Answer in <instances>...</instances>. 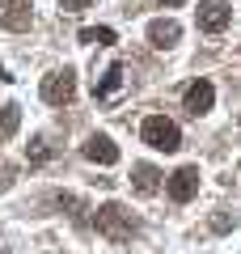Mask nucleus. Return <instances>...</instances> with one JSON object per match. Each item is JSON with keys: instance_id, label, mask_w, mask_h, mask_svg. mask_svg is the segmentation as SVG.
<instances>
[{"instance_id": "nucleus-1", "label": "nucleus", "mask_w": 241, "mask_h": 254, "mask_svg": "<svg viewBox=\"0 0 241 254\" xmlns=\"http://www.w3.org/2000/svg\"><path fill=\"white\" fill-rule=\"evenodd\" d=\"M93 225H98V233L106 237V242H115V246L131 242V237L140 233L135 216L123 208V203H102V208H98V216H93Z\"/></svg>"}, {"instance_id": "nucleus-2", "label": "nucleus", "mask_w": 241, "mask_h": 254, "mask_svg": "<svg viewBox=\"0 0 241 254\" xmlns=\"http://www.w3.org/2000/svg\"><path fill=\"white\" fill-rule=\"evenodd\" d=\"M140 140H144L148 148H157V153H178V148H182L178 123H174V119H165V115H148V119H144Z\"/></svg>"}, {"instance_id": "nucleus-3", "label": "nucleus", "mask_w": 241, "mask_h": 254, "mask_svg": "<svg viewBox=\"0 0 241 254\" xmlns=\"http://www.w3.org/2000/svg\"><path fill=\"white\" fill-rule=\"evenodd\" d=\"M72 98H76V72H72V68H60V72L43 76V102H51V106H68Z\"/></svg>"}, {"instance_id": "nucleus-4", "label": "nucleus", "mask_w": 241, "mask_h": 254, "mask_svg": "<svg viewBox=\"0 0 241 254\" xmlns=\"http://www.w3.org/2000/svg\"><path fill=\"white\" fill-rule=\"evenodd\" d=\"M199 195V170L195 165H182V170L170 174V199L174 203H190Z\"/></svg>"}, {"instance_id": "nucleus-5", "label": "nucleus", "mask_w": 241, "mask_h": 254, "mask_svg": "<svg viewBox=\"0 0 241 254\" xmlns=\"http://www.w3.org/2000/svg\"><path fill=\"white\" fill-rule=\"evenodd\" d=\"M229 21H233V9L224 0H203V4H199V30H203V34H220Z\"/></svg>"}, {"instance_id": "nucleus-6", "label": "nucleus", "mask_w": 241, "mask_h": 254, "mask_svg": "<svg viewBox=\"0 0 241 254\" xmlns=\"http://www.w3.org/2000/svg\"><path fill=\"white\" fill-rule=\"evenodd\" d=\"M34 13H30V0H0V26L4 30H30Z\"/></svg>"}, {"instance_id": "nucleus-7", "label": "nucleus", "mask_w": 241, "mask_h": 254, "mask_svg": "<svg viewBox=\"0 0 241 254\" xmlns=\"http://www.w3.org/2000/svg\"><path fill=\"white\" fill-rule=\"evenodd\" d=\"M212 102H216V89H212V81H195L186 93H182V106H186L195 119H199V115H207V110H212Z\"/></svg>"}, {"instance_id": "nucleus-8", "label": "nucleus", "mask_w": 241, "mask_h": 254, "mask_svg": "<svg viewBox=\"0 0 241 254\" xmlns=\"http://www.w3.org/2000/svg\"><path fill=\"white\" fill-rule=\"evenodd\" d=\"M119 93H123V64H110L106 72H102V81L93 85V98H98L102 106H110Z\"/></svg>"}, {"instance_id": "nucleus-9", "label": "nucleus", "mask_w": 241, "mask_h": 254, "mask_svg": "<svg viewBox=\"0 0 241 254\" xmlns=\"http://www.w3.org/2000/svg\"><path fill=\"white\" fill-rule=\"evenodd\" d=\"M85 157H89L93 165H115L119 161V144L110 136H89L85 140Z\"/></svg>"}, {"instance_id": "nucleus-10", "label": "nucleus", "mask_w": 241, "mask_h": 254, "mask_svg": "<svg viewBox=\"0 0 241 254\" xmlns=\"http://www.w3.org/2000/svg\"><path fill=\"white\" fill-rule=\"evenodd\" d=\"M178 38H182V26H178V21H170V17H161V21H152V26H148V43L161 47V51L174 47Z\"/></svg>"}, {"instance_id": "nucleus-11", "label": "nucleus", "mask_w": 241, "mask_h": 254, "mask_svg": "<svg viewBox=\"0 0 241 254\" xmlns=\"http://www.w3.org/2000/svg\"><path fill=\"white\" fill-rule=\"evenodd\" d=\"M131 187L140 190V195H157V190H161V170H157V165H148V161H140L131 170Z\"/></svg>"}, {"instance_id": "nucleus-12", "label": "nucleus", "mask_w": 241, "mask_h": 254, "mask_svg": "<svg viewBox=\"0 0 241 254\" xmlns=\"http://www.w3.org/2000/svg\"><path fill=\"white\" fill-rule=\"evenodd\" d=\"M17 127H21V106H17V102H4V106H0V144L13 140Z\"/></svg>"}, {"instance_id": "nucleus-13", "label": "nucleus", "mask_w": 241, "mask_h": 254, "mask_svg": "<svg viewBox=\"0 0 241 254\" xmlns=\"http://www.w3.org/2000/svg\"><path fill=\"white\" fill-rule=\"evenodd\" d=\"M76 38H80V43H89V47H110V43H115V30H110V26H85Z\"/></svg>"}, {"instance_id": "nucleus-14", "label": "nucleus", "mask_w": 241, "mask_h": 254, "mask_svg": "<svg viewBox=\"0 0 241 254\" xmlns=\"http://www.w3.org/2000/svg\"><path fill=\"white\" fill-rule=\"evenodd\" d=\"M26 157H30V165H47V161H51V148H47V140H30Z\"/></svg>"}, {"instance_id": "nucleus-15", "label": "nucleus", "mask_w": 241, "mask_h": 254, "mask_svg": "<svg viewBox=\"0 0 241 254\" xmlns=\"http://www.w3.org/2000/svg\"><path fill=\"white\" fill-rule=\"evenodd\" d=\"M212 229H216V233H229V229H233V216H229V212H216V216H212Z\"/></svg>"}, {"instance_id": "nucleus-16", "label": "nucleus", "mask_w": 241, "mask_h": 254, "mask_svg": "<svg viewBox=\"0 0 241 254\" xmlns=\"http://www.w3.org/2000/svg\"><path fill=\"white\" fill-rule=\"evenodd\" d=\"M85 4H89V0H60L63 13H76V9H85Z\"/></svg>"}, {"instance_id": "nucleus-17", "label": "nucleus", "mask_w": 241, "mask_h": 254, "mask_svg": "<svg viewBox=\"0 0 241 254\" xmlns=\"http://www.w3.org/2000/svg\"><path fill=\"white\" fill-rule=\"evenodd\" d=\"M157 4H165V9H178V4H186V0H157Z\"/></svg>"}, {"instance_id": "nucleus-18", "label": "nucleus", "mask_w": 241, "mask_h": 254, "mask_svg": "<svg viewBox=\"0 0 241 254\" xmlns=\"http://www.w3.org/2000/svg\"><path fill=\"white\" fill-rule=\"evenodd\" d=\"M9 81H13V76H9V72H4V68H0V85H9Z\"/></svg>"}]
</instances>
